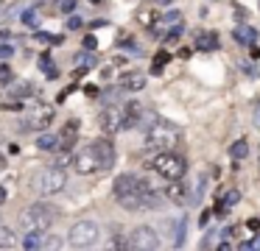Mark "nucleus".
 <instances>
[{
	"mask_svg": "<svg viewBox=\"0 0 260 251\" xmlns=\"http://www.w3.org/2000/svg\"><path fill=\"white\" fill-rule=\"evenodd\" d=\"M193 48L196 50H215L218 48V33L215 31H199L193 39Z\"/></svg>",
	"mask_w": 260,
	"mask_h": 251,
	"instance_id": "obj_16",
	"label": "nucleus"
},
{
	"mask_svg": "<svg viewBox=\"0 0 260 251\" xmlns=\"http://www.w3.org/2000/svg\"><path fill=\"white\" fill-rule=\"evenodd\" d=\"M148 167H151L157 176H162V178H168V182H171V178H182V176H185L187 162L182 159L179 154H174V151H159V154L148 162Z\"/></svg>",
	"mask_w": 260,
	"mask_h": 251,
	"instance_id": "obj_3",
	"label": "nucleus"
},
{
	"mask_svg": "<svg viewBox=\"0 0 260 251\" xmlns=\"http://www.w3.org/2000/svg\"><path fill=\"white\" fill-rule=\"evenodd\" d=\"M246 154H249V139L246 137H238L235 142L230 145V156L235 162H241V159H246Z\"/></svg>",
	"mask_w": 260,
	"mask_h": 251,
	"instance_id": "obj_21",
	"label": "nucleus"
},
{
	"mask_svg": "<svg viewBox=\"0 0 260 251\" xmlns=\"http://www.w3.org/2000/svg\"><path fill=\"white\" fill-rule=\"evenodd\" d=\"M174 245H176V248H182V245H185V218H179V223H176V237H174Z\"/></svg>",
	"mask_w": 260,
	"mask_h": 251,
	"instance_id": "obj_29",
	"label": "nucleus"
},
{
	"mask_svg": "<svg viewBox=\"0 0 260 251\" xmlns=\"http://www.w3.org/2000/svg\"><path fill=\"white\" fill-rule=\"evenodd\" d=\"M238 198H241V193H238V190H230V193H226L224 198H221L218 204H215V209H213V212H215V215H218V218H224L226 212H230L232 206L238 204Z\"/></svg>",
	"mask_w": 260,
	"mask_h": 251,
	"instance_id": "obj_17",
	"label": "nucleus"
},
{
	"mask_svg": "<svg viewBox=\"0 0 260 251\" xmlns=\"http://www.w3.org/2000/svg\"><path fill=\"white\" fill-rule=\"evenodd\" d=\"M84 48H92V50H95V37H87V39H84Z\"/></svg>",
	"mask_w": 260,
	"mask_h": 251,
	"instance_id": "obj_37",
	"label": "nucleus"
},
{
	"mask_svg": "<svg viewBox=\"0 0 260 251\" xmlns=\"http://www.w3.org/2000/svg\"><path fill=\"white\" fill-rule=\"evenodd\" d=\"M129 248L135 251H157L159 248V234L151 226H137L129 234Z\"/></svg>",
	"mask_w": 260,
	"mask_h": 251,
	"instance_id": "obj_7",
	"label": "nucleus"
},
{
	"mask_svg": "<svg viewBox=\"0 0 260 251\" xmlns=\"http://www.w3.org/2000/svg\"><path fill=\"white\" fill-rule=\"evenodd\" d=\"M179 22H182L179 11H174V9L162 11V14H157V22L151 25V33H154V37H165V33H168L174 25H179Z\"/></svg>",
	"mask_w": 260,
	"mask_h": 251,
	"instance_id": "obj_12",
	"label": "nucleus"
},
{
	"mask_svg": "<svg viewBox=\"0 0 260 251\" xmlns=\"http://www.w3.org/2000/svg\"><path fill=\"white\" fill-rule=\"evenodd\" d=\"M168 59H171L168 50H159V53L154 56V64H151V73H154V76H157V73H162V67H165V61H168Z\"/></svg>",
	"mask_w": 260,
	"mask_h": 251,
	"instance_id": "obj_25",
	"label": "nucleus"
},
{
	"mask_svg": "<svg viewBox=\"0 0 260 251\" xmlns=\"http://www.w3.org/2000/svg\"><path fill=\"white\" fill-rule=\"evenodd\" d=\"M73 9H76V0H56L51 14H70Z\"/></svg>",
	"mask_w": 260,
	"mask_h": 251,
	"instance_id": "obj_26",
	"label": "nucleus"
},
{
	"mask_svg": "<svg viewBox=\"0 0 260 251\" xmlns=\"http://www.w3.org/2000/svg\"><path fill=\"white\" fill-rule=\"evenodd\" d=\"M238 248H241V251H254V248H260V237H252V240H246V243H238Z\"/></svg>",
	"mask_w": 260,
	"mask_h": 251,
	"instance_id": "obj_32",
	"label": "nucleus"
},
{
	"mask_svg": "<svg viewBox=\"0 0 260 251\" xmlns=\"http://www.w3.org/2000/svg\"><path fill=\"white\" fill-rule=\"evenodd\" d=\"M68 240H70L73 248H90V245H95V240H98V226L92 221H79V223L70 226Z\"/></svg>",
	"mask_w": 260,
	"mask_h": 251,
	"instance_id": "obj_4",
	"label": "nucleus"
},
{
	"mask_svg": "<svg viewBox=\"0 0 260 251\" xmlns=\"http://www.w3.org/2000/svg\"><path fill=\"white\" fill-rule=\"evenodd\" d=\"M73 167H76V173H81V176H90V173L101 170V162H98L92 145H84L81 151H76L73 154Z\"/></svg>",
	"mask_w": 260,
	"mask_h": 251,
	"instance_id": "obj_8",
	"label": "nucleus"
},
{
	"mask_svg": "<svg viewBox=\"0 0 260 251\" xmlns=\"http://www.w3.org/2000/svg\"><path fill=\"white\" fill-rule=\"evenodd\" d=\"M76 139H79V120H68V126L62 128V137H59V151L68 148L70 145H76Z\"/></svg>",
	"mask_w": 260,
	"mask_h": 251,
	"instance_id": "obj_15",
	"label": "nucleus"
},
{
	"mask_svg": "<svg viewBox=\"0 0 260 251\" xmlns=\"http://www.w3.org/2000/svg\"><path fill=\"white\" fill-rule=\"evenodd\" d=\"M53 221H56V209H53L51 204L37 201V204L28 206V223H31V229H42V232H48V229L53 226Z\"/></svg>",
	"mask_w": 260,
	"mask_h": 251,
	"instance_id": "obj_6",
	"label": "nucleus"
},
{
	"mask_svg": "<svg viewBox=\"0 0 260 251\" xmlns=\"http://www.w3.org/2000/svg\"><path fill=\"white\" fill-rule=\"evenodd\" d=\"M179 37H182V22H179V25H174L168 33H165V42L174 45V42H179Z\"/></svg>",
	"mask_w": 260,
	"mask_h": 251,
	"instance_id": "obj_31",
	"label": "nucleus"
},
{
	"mask_svg": "<svg viewBox=\"0 0 260 251\" xmlns=\"http://www.w3.org/2000/svg\"><path fill=\"white\" fill-rule=\"evenodd\" d=\"M6 195H9V193H6V187H0V204L6 201Z\"/></svg>",
	"mask_w": 260,
	"mask_h": 251,
	"instance_id": "obj_38",
	"label": "nucleus"
},
{
	"mask_svg": "<svg viewBox=\"0 0 260 251\" xmlns=\"http://www.w3.org/2000/svg\"><path fill=\"white\" fill-rule=\"evenodd\" d=\"M3 167H6V156L0 154V170H3Z\"/></svg>",
	"mask_w": 260,
	"mask_h": 251,
	"instance_id": "obj_39",
	"label": "nucleus"
},
{
	"mask_svg": "<svg viewBox=\"0 0 260 251\" xmlns=\"http://www.w3.org/2000/svg\"><path fill=\"white\" fill-rule=\"evenodd\" d=\"M254 120H257V126H260V106L254 109Z\"/></svg>",
	"mask_w": 260,
	"mask_h": 251,
	"instance_id": "obj_40",
	"label": "nucleus"
},
{
	"mask_svg": "<svg viewBox=\"0 0 260 251\" xmlns=\"http://www.w3.org/2000/svg\"><path fill=\"white\" fill-rule=\"evenodd\" d=\"M64 184H68V173H64V167L51 165V167H45L42 176H40V193L56 195V193H62V190H64Z\"/></svg>",
	"mask_w": 260,
	"mask_h": 251,
	"instance_id": "obj_5",
	"label": "nucleus"
},
{
	"mask_svg": "<svg viewBox=\"0 0 260 251\" xmlns=\"http://www.w3.org/2000/svg\"><path fill=\"white\" fill-rule=\"evenodd\" d=\"M34 84H20V87L12 89V98H28V95H34Z\"/></svg>",
	"mask_w": 260,
	"mask_h": 251,
	"instance_id": "obj_28",
	"label": "nucleus"
},
{
	"mask_svg": "<svg viewBox=\"0 0 260 251\" xmlns=\"http://www.w3.org/2000/svg\"><path fill=\"white\" fill-rule=\"evenodd\" d=\"M254 39H257V31H254L252 25H238L235 28V42L238 45H254Z\"/></svg>",
	"mask_w": 260,
	"mask_h": 251,
	"instance_id": "obj_20",
	"label": "nucleus"
},
{
	"mask_svg": "<svg viewBox=\"0 0 260 251\" xmlns=\"http://www.w3.org/2000/svg\"><path fill=\"white\" fill-rule=\"evenodd\" d=\"M182 142V131L176 123H168V120H157L148 126L146 131V145L154 151H171Z\"/></svg>",
	"mask_w": 260,
	"mask_h": 251,
	"instance_id": "obj_1",
	"label": "nucleus"
},
{
	"mask_svg": "<svg viewBox=\"0 0 260 251\" xmlns=\"http://www.w3.org/2000/svg\"><path fill=\"white\" fill-rule=\"evenodd\" d=\"M53 120V106H34V109L28 112V115L23 117V123H20V128L23 131H31V128H48V123Z\"/></svg>",
	"mask_w": 260,
	"mask_h": 251,
	"instance_id": "obj_9",
	"label": "nucleus"
},
{
	"mask_svg": "<svg viewBox=\"0 0 260 251\" xmlns=\"http://www.w3.org/2000/svg\"><path fill=\"white\" fill-rule=\"evenodd\" d=\"M68 28H73V31H76V28H81V20H79V17H70V20H68Z\"/></svg>",
	"mask_w": 260,
	"mask_h": 251,
	"instance_id": "obj_35",
	"label": "nucleus"
},
{
	"mask_svg": "<svg viewBox=\"0 0 260 251\" xmlns=\"http://www.w3.org/2000/svg\"><path fill=\"white\" fill-rule=\"evenodd\" d=\"M101 128L107 134L123 131V106H107L101 112Z\"/></svg>",
	"mask_w": 260,
	"mask_h": 251,
	"instance_id": "obj_10",
	"label": "nucleus"
},
{
	"mask_svg": "<svg viewBox=\"0 0 260 251\" xmlns=\"http://www.w3.org/2000/svg\"><path fill=\"white\" fill-rule=\"evenodd\" d=\"M40 70L42 73H45V76L48 78H56V64H53V59H51V56H42V59H40Z\"/></svg>",
	"mask_w": 260,
	"mask_h": 251,
	"instance_id": "obj_24",
	"label": "nucleus"
},
{
	"mask_svg": "<svg viewBox=\"0 0 260 251\" xmlns=\"http://www.w3.org/2000/svg\"><path fill=\"white\" fill-rule=\"evenodd\" d=\"M37 148H40V151H48V154H56V151H59V137H56V134H40V139H37Z\"/></svg>",
	"mask_w": 260,
	"mask_h": 251,
	"instance_id": "obj_22",
	"label": "nucleus"
},
{
	"mask_svg": "<svg viewBox=\"0 0 260 251\" xmlns=\"http://www.w3.org/2000/svg\"><path fill=\"white\" fill-rule=\"evenodd\" d=\"M115 190V198H118L120 206L126 209H143V201H140V176L135 173H120L112 184Z\"/></svg>",
	"mask_w": 260,
	"mask_h": 251,
	"instance_id": "obj_2",
	"label": "nucleus"
},
{
	"mask_svg": "<svg viewBox=\"0 0 260 251\" xmlns=\"http://www.w3.org/2000/svg\"><path fill=\"white\" fill-rule=\"evenodd\" d=\"M246 226L252 229V232H257V229H260V218H249V221H246Z\"/></svg>",
	"mask_w": 260,
	"mask_h": 251,
	"instance_id": "obj_34",
	"label": "nucleus"
},
{
	"mask_svg": "<svg viewBox=\"0 0 260 251\" xmlns=\"http://www.w3.org/2000/svg\"><path fill=\"white\" fill-rule=\"evenodd\" d=\"M140 115H143L140 103L137 100H126L123 103V128H135L140 123Z\"/></svg>",
	"mask_w": 260,
	"mask_h": 251,
	"instance_id": "obj_14",
	"label": "nucleus"
},
{
	"mask_svg": "<svg viewBox=\"0 0 260 251\" xmlns=\"http://www.w3.org/2000/svg\"><path fill=\"white\" fill-rule=\"evenodd\" d=\"M92 151H95V156H98V162H101V170H109V167L115 165V145L109 142V139H92Z\"/></svg>",
	"mask_w": 260,
	"mask_h": 251,
	"instance_id": "obj_11",
	"label": "nucleus"
},
{
	"mask_svg": "<svg viewBox=\"0 0 260 251\" xmlns=\"http://www.w3.org/2000/svg\"><path fill=\"white\" fill-rule=\"evenodd\" d=\"M157 14H159V11H151V9H146V11H140V14H137V20H140V25L151 28L154 22H157Z\"/></svg>",
	"mask_w": 260,
	"mask_h": 251,
	"instance_id": "obj_27",
	"label": "nucleus"
},
{
	"mask_svg": "<svg viewBox=\"0 0 260 251\" xmlns=\"http://www.w3.org/2000/svg\"><path fill=\"white\" fill-rule=\"evenodd\" d=\"M12 81H14L12 67H9V64H0V87H6V84H12Z\"/></svg>",
	"mask_w": 260,
	"mask_h": 251,
	"instance_id": "obj_30",
	"label": "nucleus"
},
{
	"mask_svg": "<svg viewBox=\"0 0 260 251\" xmlns=\"http://www.w3.org/2000/svg\"><path fill=\"white\" fill-rule=\"evenodd\" d=\"M23 248H28V251L45 248V234H42V229H31V232L25 234V240H23Z\"/></svg>",
	"mask_w": 260,
	"mask_h": 251,
	"instance_id": "obj_19",
	"label": "nucleus"
},
{
	"mask_svg": "<svg viewBox=\"0 0 260 251\" xmlns=\"http://www.w3.org/2000/svg\"><path fill=\"white\" fill-rule=\"evenodd\" d=\"M17 245V234L9 226H0V248H14Z\"/></svg>",
	"mask_w": 260,
	"mask_h": 251,
	"instance_id": "obj_23",
	"label": "nucleus"
},
{
	"mask_svg": "<svg viewBox=\"0 0 260 251\" xmlns=\"http://www.w3.org/2000/svg\"><path fill=\"white\" fill-rule=\"evenodd\" d=\"M120 87H123V89H132V92H137V89L146 87V76H143V73H126V76L120 78Z\"/></svg>",
	"mask_w": 260,
	"mask_h": 251,
	"instance_id": "obj_18",
	"label": "nucleus"
},
{
	"mask_svg": "<svg viewBox=\"0 0 260 251\" xmlns=\"http://www.w3.org/2000/svg\"><path fill=\"white\" fill-rule=\"evenodd\" d=\"M23 22H25V25H34V28H37V25H40V17H37L34 11H25V14H23Z\"/></svg>",
	"mask_w": 260,
	"mask_h": 251,
	"instance_id": "obj_33",
	"label": "nucleus"
},
{
	"mask_svg": "<svg viewBox=\"0 0 260 251\" xmlns=\"http://www.w3.org/2000/svg\"><path fill=\"white\" fill-rule=\"evenodd\" d=\"M0 56H3V59H6V56H12V48H9V45H0Z\"/></svg>",
	"mask_w": 260,
	"mask_h": 251,
	"instance_id": "obj_36",
	"label": "nucleus"
},
{
	"mask_svg": "<svg viewBox=\"0 0 260 251\" xmlns=\"http://www.w3.org/2000/svg\"><path fill=\"white\" fill-rule=\"evenodd\" d=\"M165 198L182 206V204H187V201H190V187H187L182 178H171L168 187H165Z\"/></svg>",
	"mask_w": 260,
	"mask_h": 251,
	"instance_id": "obj_13",
	"label": "nucleus"
}]
</instances>
